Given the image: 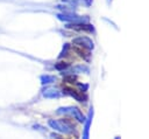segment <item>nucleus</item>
<instances>
[{
	"label": "nucleus",
	"mask_w": 149,
	"mask_h": 139,
	"mask_svg": "<svg viewBox=\"0 0 149 139\" xmlns=\"http://www.w3.org/2000/svg\"><path fill=\"white\" fill-rule=\"evenodd\" d=\"M72 28H76V29H84V30H92V27H88V25H72L70 26Z\"/></svg>",
	"instance_id": "nucleus-1"
}]
</instances>
